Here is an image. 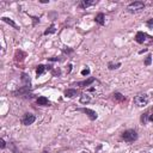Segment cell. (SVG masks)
Listing matches in <instances>:
<instances>
[{
    "instance_id": "1",
    "label": "cell",
    "mask_w": 153,
    "mask_h": 153,
    "mask_svg": "<svg viewBox=\"0 0 153 153\" xmlns=\"http://www.w3.org/2000/svg\"><path fill=\"white\" fill-rule=\"evenodd\" d=\"M122 139L127 142H134L138 139V133L134 129H127L122 133Z\"/></svg>"
},
{
    "instance_id": "2",
    "label": "cell",
    "mask_w": 153,
    "mask_h": 153,
    "mask_svg": "<svg viewBox=\"0 0 153 153\" xmlns=\"http://www.w3.org/2000/svg\"><path fill=\"white\" fill-rule=\"evenodd\" d=\"M135 41L140 44H144V43H147V42H153V37L148 36L144 31H138L136 35H135Z\"/></svg>"
},
{
    "instance_id": "3",
    "label": "cell",
    "mask_w": 153,
    "mask_h": 153,
    "mask_svg": "<svg viewBox=\"0 0 153 153\" xmlns=\"http://www.w3.org/2000/svg\"><path fill=\"white\" fill-rule=\"evenodd\" d=\"M145 8V4L142 1H134V3H130L128 6H127V11L130 12V13H136L141 10Z\"/></svg>"
},
{
    "instance_id": "4",
    "label": "cell",
    "mask_w": 153,
    "mask_h": 153,
    "mask_svg": "<svg viewBox=\"0 0 153 153\" xmlns=\"http://www.w3.org/2000/svg\"><path fill=\"white\" fill-rule=\"evenodd\" d=\"M148 103V96L147 95H138L134 97V104L136 107H145Z\"/></svg>"
},
{
    "instance_id": "5",
    "label": "cell",
    "mask_w": 153,
    "mask_h": 153,
    "mask_svg": "<svg viewBox=\"0 0 153 153\" xmlns=\"http://www.w3.org/2000/svg\"><path fill=\"white\" fill-rule=\"evenodd\" d=\"M78 111H83V113L86 114L90 117V120H92V121L97 120V117H98V114L95 110H91V109H87V108H80V109H78Z\"/></svg>"
},
{
    "instance_id": "6",
    "label": "cell",
    "mask_w": 153,
    "mask_h": 153,
    "mask_svg": "<svg viewBox=\"0 0 153 153\" xmlns=\"http://www.w3.org/2000/svg\"><path fill=\"white\" fill-rule=\"evenodd\" d=\"M35 121H36V116L35 115H33V114H25L24 117L22 118V123L24 126H30V125H33Z\"/></svg>"
},
{
    "instance_id": "7",
    "label": "cell",
    "mask_w": 153,
    "mask_h": 153,
    "mask_svg": "<svg viewBox=\"0 0 153 153\" xmlns=\"http://www.w3.org/2000/svg\"><path fill=\"white\" fill-rule=\"evenodd\" d=\"M25 56H26V54L24 52H22V50H16V53H15V61H16V62H23Z\"/></svg>"
},
{
    "instance_id": "8",
    "label": "cell",
    "mask_w": 153,
    "mask_h": 153,
    "mask_svg": "<svg viewBox=\"0 0 153 153\" xmlns=\"http://www.w3.org/2000/svg\"><path fill=\"white\" fill-rule=\"evenodd\" d=\"M93 81H96V79L91 77V78H89L87 80L79 81V83H77V84H75V86H79V87H87V86H90L91 84H92Z\"/></svg>"
},
{
    "instance_id": "9",
    "label": "cell",
    "mask_w": 153,
    "mask_h": 153,
    "mask_svg": "<svg viewBox=\"0 0 153 153\" xmlns=\"http://www.w3.org/2000/svg\"><path fill=\"white\" fill-rule=\"evenodd\" d=\"M96 4V0H81L80 4H79V7L80 8H87L90 6H92Z\"/></svg>"
},
{
    "instance_id": "10",
    "label": "cell",
    "mask_w": 153,
    "mask_h": 153,
    "mask_svg": "<svg viewBox=\"0 0 153 153\" xmlns=\"http://www.w3.org/2000/svg\"><path fill=\"white\" fill-rule=\"evenodd\" d=\"M78 95H79V91L75 90V89H67V90L65 91V96H66L67 98H73V97H75V96H78Z\"/></svg>"
},
{
    "instance_id": "11",
    "label": "cell",
    "mask_w": 153,
    "mask_h": 153,
    "mask_svg": "<svg viewBox=\"0 0 153 153\" xmlns=\"http://www.w3.org/2000/svg\"><path fill=\"white\" fill-rule=\"evenodd\" d=\"M37 104L38 105H44V107H47V105H50V102L48 100V98H46L44 96H41V97H38L37 98Z\"/></svg>"
},
{
    "instance_id": "12",
    "label": "cell",
    "mask_w": 153,
    "mask_h": 153,
    "mask_svg": "<svg viewBox=\"0 0 153 153\" xmlns=\"http://www.w3.org/2000/svg\"><path fill=\"white\" fill-rule=\"evenodd\" d=\"M113 99H114L115 102H117V103H122V102L126 100V97L122 95V93H120V92H115V93L113 95Z\"/></svg>"
},
{
    "instance_id": "13",
    "label": "cell",
    "mask_w": 153,
    "mask_h": 153,
    "mask_svg": "<svg viewBox=\"0 0 153 153\" xmlns=\"http://www.w3.org/2000/svg\"><path fill=\"white\" fill-rule=\"evenodd\" d=\"M1 20H3V22H5V23H7V24H10L12 28H15L16 30H19V26L13 22L11 18H8V17H1Z\"/></svg>"
},
{
    "instance_id": "14",
    "label": "cell",
    "mask_w": 153,
    "mask_h": 153,
    "mask_svg": "<svg viewBox=\"0 0 153 153\" xmlns=\"http://www.w3.org/2000/svg\"><path fill=\"white\" fill-rule=\"evenodd\" d=\"M22 81H23L24 86L31 87V81H30V77H29L26 73H22Z\"/></svg>"
},
{
    "instance_id": "15",
    "label": "cell",
    "mask_w": 153,
    "mask_h": 153,
    "mask_svg": "<svg viewBox=\"0 0 153 153\" xmlns=\"http://www.w3.org/2000/svg\"><path fill=\"white\" fill-rule=\"evenodd\" d=\"M91 102V97H90V95H87V93H83L80 96V103L81 104H87V103H90Z\"/></svg>"
},
{
    "instance_id": "16",
    "label": "cell",
    "mask_w": 153,
    "mask_h": 153,
    "mask_svg": "<svg viewBox=\"0 0 153 153\" xmlns=\"http://www.w3.org/2000/svg\"><path fill=\"white\" fill-rule=\"evenodd\" d=\"M44 71H47V66H44V65H38L37 68H36V75L37 77L42 75L44 73Z\"/></svg>"
},
{
    "instance_id": "17",
    "label": "cell",
    "mask_w": 153,
    "mask_h": 153,
    "mask_svg": "<svg viewBox=\"0 0 153 153\" xmlns=\"http://www.w3.org/2000/svg\"><path fill=\"white\" fill-rule=\"evenodd\" d=\"M104 19H105V17H104V15L103 13H98L97 16H96V18H95V20L99 24V25H104Z\"/></svg>"
},
{
    "instance_id": "18",
    "label": "cell",
    "mask_w": 153,
    "mask_h": 153,
    "mask_svg": "<svg viewBox=\"0 0 153 153\" xmlns=\"http://www.w3.org/2000/svg\"><path fill=\"white\" fill-rule=\"evenodd\" d=\"M150 115H151V110H147L146 113H144L141 115V122L142 123H147V121H148V117H150Z\"/></svg>"
},
{
    "instance_id": "19",
    "label": "cell",
    "mask_w": 153,
    "mask_h": 153,
    "mask_svg": "<svg viewBox=\"0 0 153 153\" xmlns=\"http://www.w3.org/2000/svg\"><path fill=\"white\" fill-rule=\"evenodd\" d=\"M56 31V29H55V25L54 24H52V25H50L47 30H46V31H44V35H49V34H54Z\"/></svg>"
},
{
    "instance_id": "20",
    "label": "cell",
    "mask_w": 153,
    "mask_h": 153,
    "mask_svg": "<svg viewBox=\"0 0 153 153\" xmlns=\"http://www.w3.org/2000/svg\"><path fill=\"white\" fill-rule=\"evenodd\" d=\"M108 67H109V69H117L118 67H121V64L118 62V64H113V62H109L108 64Z\"/></svg>"
},
{
    "instance_id": "21",
    "label": "cell",
    "mask_w": 153,
    "mask_h": 153,
    "mask_svg": "<svg viewBox=\"0 0 153 153\" xmlns=\"http://www.w3.org/2000/svg\"><path fill=\"white\" fill-rule=\"evenodd\" d=\"M151 64H152V55L148 54L147 57H146V60H145V65H146V66H150Z\"/></svg>"
},
{
    "instance_id": "22",
    "label": "cell",
    "mask_w": 153,
    "mask_h": 153,
    "mask_svg": "<svg viewBox=\"0 0 153 153\" xmlns=\"http://www.w3.org/2000/svg\"><path fill=\"white\" fill-rule=\"evenodd\" d=\"M90 74V69L89 68H84L81 71V75H89Z\"/></svg>"
},
{
    "instance_id": "23",
    "label": "cell",
    "mask_w": 153,
    "mask_h": 153,
    "mask_svg": "<svg viewBox=\"0 0 153 153\" xmlns=\"http://www.w3.org/2000/svg\"><path fill=\"white\" fill-rule=\"evenodd\" d=\"M146 24H147V26H148V28H151V29H153V18H151V19H148Z\"/></svg>"
},
{
    "instance_id": "24",
    "label": "cell",
    "mask_w": 153,
    "mask_h": 153,
    "mask_svg": "<svg viewBox=\"0 0 153 153\" xmlns=\"http://www.w3.org/2000/svg\"><path fill=\"white\" fill-rule=\"evenodd\" d=\"M5 146H6V142H5L4 139H1V140H0V147H1V148H5Z\"/></svg>"
},
{
    "instance_id": "25",
    "label": "cell",
    "mask_w": 153,
    "mask_h": 153,
    "mask_svg": "<svg viewBox=\"0 0 153 153\" xmlns=\"http://www.w3.org/2000/svg\"><path fill=\"white\" fill-rule=\"evenodd\" d=\"M49 60H50V61H59L57 57H49Z\"/></svg>"
},
{
    "instance_id": "26",
    "label": "cell",
    "mask_w": 153,
    "mask_h": 153,
    "mask_svg": "<svg viewBox=\"0 0 153 153\" xmlns=\"http://www.w3.org/2000/svg\"><path fill=\"white\" fill-rule=\"evenodd\" d=\"M71 69H72V65H68V71H67V72H68V73L71 72Z\"/></svg>"
},
{
    "instance_id": "27",
    "label": "cell",
    "mask_w": 153,
    "mask_h": 153,
    "mask_svg": "<svg viewBox=\"0 0 153 153\" xmlns=\"http://www.w3.org/2000/svg\"><path fill=\"white\" fill-rule=\"evenodd\" d=\"M145 52H147V49H144V50H140V52H139V53H140V54H142V53H145Z\"/></svg>"
},
{
    "instance_id": "28",
    "label": "cell",
    "mask_w": 153,
    "mask_h": 153,
    "mask_svg": "<svg viewBox=\"0 0 153 153\" xmlns=\"http://www.w3.org/2000/svg\"><path fill=\"white\" fill-rule=\"evenodd\" d=\"M140 153H150V152H140Z\"/></svg>"
},
{
    "instance_id": "29",
    "label": "cell",
    "mask_w": 153,
    "mask_h": 153,
    "mask_svg": "<svg viewBox=\"0 0 153 153\" xmlns=\"http://www.w3.org/2000/svg\"><path fill=\"white\" fill-rule=\"evenodd\" d=\"M42 153H48V152H47V151H43V152H42Z\"/></svg>"
}]
</instances>
